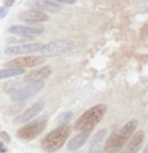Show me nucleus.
Wrapping results in <instances>:
<instances>
[{"label":"nucleus","instance_id":"2eb2a0df","mask_svg":"<svg viewBox=\"0 0 148 153\" xmlns=\"http://www.w3.org/2000/svg\"><path fill=\"white\" fill-rule=\"evenodd\" d=\"M52 73V69L50 66H45L43 68H40L38 70H33V71L30 72L27 76L23 77L25 83L28 82H35V81H41L46 78H48Z\"/></svg>","mask_w":148,"mask_h":153},{"label":"nucleus","instance_id":"f8f14e48","mask_svg":"<svg viewBox=\"0 0 148 153\" xmlns=\"http://www.w3.org/2000/svg\"><path fill=\"white\" fill-rule=\"evenodd\" d=\"M8 32L20 37H30V36L41 35L44 32L43 27H27V25H12L8 28Z\"/></svg>","mask_w":148,"mask_h":153},{"label":"nucleus","instance_id":"423d86ee","mask_svg":"<svg viewBox=\"0 0 148 153\" xmlns=\"http://www.w3.org/2000/svg\"><path fill=\"white\" fill-rule=\"evenodd\" d=\"M45 87V82L43 80L41 81H35V82H28L25 86L20 87L19 90H16L13 94H11V100L12 102H23L28 98L33 97L36 95L39 91Z\"/></svg>","mask_w":148,"mask_h":153},{"label":"nucleus","instance_id":"f3484780","mask_svg":"<svg viewBox=\"0 0 148 153\" xmlns=\"http://www.w3.org/2000/svg\"><path fill=\"white\" fill-rule=\"evenodd\" d=\"M25 73V69L22 68H5L0 70V79L10 78V77L20 76Z\"/></svg>","mask_w":148,"mask_h":153},{"label":"nucleus","instance_id":"a211bd4d","mask_svg":"<svg viewBox=\"0 0 148 153\" xmlns=\"http://www.w3.org/2000/svg\"><path fill=\"white\" fill-rule=\"evenodd\" d=\"M22 83H25L23 78L17 79V80H11V81H8L4 84L3 89H4V91L6 93H8V94H13L16 90L19 89L20 85Z\"/></svg>","mask_w":148,"mask_h":153},{"label":"nucleus","instance_id":"ddd939ff","mask_svg":"<svg viewBox=\"0 0 148 153\" xmlns=\"http://www.w3.org/2000/svg\"><path fill=\"white\" fill-rule=\"evenodd\" d=\"M19 19L25 22L36 23V22H48L49 16L45 12L38 11V10H28V11H23L22 13H19Z\"/></svg>","mask_w":148,"mask_h":153},{"label":"nucleus","instance_id":"5701e85b","mask_svg":"<svg viewBox=\"0 0 148 153\" xmlns=\"http://www.w3.org/2000/svg\"><path fill=\"white\" fill-rule=\"evenodd\" d=\"M14 1H15V0H4V4H5V6H6V7H10V6H12V5H13Z\"/></svg>","mask_w":148,"mask_h":153},{"label":"nucleus","instance_id":"a878e982","mask_svg":"<svg viewBox=\"0 0 148 153\" xmlns=\"http://www.w3.org/2000/svg\"><path fill=\"white\" fill-rule=\"evenodd\" d=\"M74 153H80V152H74Z\"/></svg>","mask_w":148,"mask_h":153},{"label":"nucleus","instance_id":"20e7f679","mask_svg":"<svg viewBox=\"0 0 148 153\" xmlns=\"http://www.w3.org/2000/svg\"><path fill=\"white\" fill-rule=\"evenodd\" d=\"M48 125V118L41 117L37 120L30 122L19 129L16 132V137L23 141H32L45 131Z\"/></svg>","mask_w":148,"mask_h":153},{"label":"nucleus","instance_id":"dca6fc26","mask_svg":"<svg viewBox=\"0 0 148 153\" xmlns=\"http://www.w3.org/2000/svg\"><path fill=\"white\" fill-rule=\"evenodd\" d=\"M90 133L91 132H81V133L77 134L67 143V149L70 151H75L76 149L80 148L89 138Z\"/></svg>","mask_w":148,"mask_h":153},{"label":"nucleus","instance_id":"6ab92c4d","mask_svg":"<svg viewBox=\"0 0 148 153\" xmlns=\"http://www.w3.org/2000/svg\"><path fill=\"white\" fill-rule=\"evenodd\" d=\"M72 119H73V113L71 111H67L59 116V118L57 119V122L60 125H67Z\"/></svg>","mask_w":148,"mask_h":153},{"label":"nucleus","instance_id":"f257e3e1","mask_svg":"<svg viewBox=\"0 0 148 153\" xmlns=\"http://www.w3.org/2000/svg\"><path fill=\"white\" fill-rule=\"evenodd\" d=\"M138 126V121L137 120H130L129 122L124 125L119 131L114 132L110 136V138L106 141L105 143V153H119L127 142L129 141L132 135L135 133Z\"/></svg>","mask_w":148,"mask_h":153},{"label":"nucleus","instance_id":"b1692460","mask_svg":"<svg viewBox=\"0 0 148 153\" xmlns=\"http://www.w3.org/2000/svg\"><path fill=\"white\" fill-rule=\"evenodd\" d=\"M57 1L64 2V3H68V4H74L76 0H57Z\"/></svg>","mask_w":148,"mask_h":153},{"label":"nucleus","instance_id":"bb28decb","mask_svg":"<svg viewBox=\"0 0 148 153\" xmlns=\"http://www.w3.org/2000/svg\"><path fill=\"white\" fill-rule=\"evenodd\" d=\"M0 55H1V52H0Z\"/></svg>","mask_w":148,"mask_h":153},{"label":"nucleus","instance_id":"4be33fe9","mask_svg":"<svg viewBox=\"0 0 148 153\" xmlns=\"http://www.w3.org/2000/svg\"><path fill=\"white\" fill-rule=\"evenodd\" d=\"M7 147L4 146V144L2 143V141H0V153H5L7 152Z\"/></svg>","mask_w":148,"mask_h":153},{"label":"nucleus","instance_id":"aec40b11","mask_svg":"<svg viewBox=\"0 0 148 153\" xmlns=\"http://www.w3.org/2000/svg\"><path fill=\"white\" fill-rule=\"evenodd\" d=\"M0 139H2V141L6 142V143H9V142L11 141L10 135L5 131H0Z\"/></svg>","mask_w":148,"mask_h":153},{"label":"nucleus","instance_id":"6e6552de","mask_svg":"<svg viewBox=\"0 0 148 153\" xmlns=\"http://www.w3.org/2000/svg\"><path fill=\"white\" fill-rule=\"evenodd\" d=\"M46 105V102L44 100H39V102H35L33 105H30V108H27L22 115H19V117L14 119L13 123L14 124H25L30 122V120H33L35 117H37L39 114L41 113L44 108Z\"/></svg>","mask_w":148,"mask_h":153},{"label":"nucleus","instance_id":"7ed1b4c3","mask_svg":"<svg viewBox=\"0 0 148 153\" xmlns=\"http://www.w3.org/2000/svg\"><path fill=\"white\" fill-rule=\"evenodd\" d=\"M70 133H71V129L68 125H60L57 127L55 130L49 133L43 139L41 143L43 151L48 153L58 151L66 143Z\"/></svg>","mask_w":148,"mask_h":153},{"label":"nucleus","instance_id":"9b49d317","mask_svg":"<svg viewBox=\"0 0 148 153\" xmlns=\"http://www.w3.org/2000/svg\"><path fill=\"white\" fill-rule=\"evenodd\" d=\"M145 141V132L139 131L137 133H134L133 136L130 138L129 143L127 144L126 148L121 153H138L141 149L142 145Z\"/></svg>","mask_w":148,"mask_h":153},{"label":"nucleus","instance_id":"1a4fd4ad","mask_svg":"<svg viewBox=\"0 0 148 153\" xmlns=\"http://www.w3.org/2000/svg\"><path fill=\"white\" fill-rule=\"evenodd\" d=\"M44 44L35 43V44H22V45L11 46L5 49V55H20V54H30L35 52H41Z\"/></svg>","mask_w":148,"mask_h":153},{"label":"nucleus","instance_id":"393cba45","mask_svg":"<svg viewBox=\"0 0 148 153\" xmlns=\"http://www.w3.org/2000/svg\"><path fill=\"white\" fill-rule=\"evenodd\" d=\"M143 153H148V146L145 147V149H144V152Z\"/></svg>","mask_w":148,"mask_h":153},{"label":"nucleus","instance_id":"0eeeda50","mask_svg":"<svg viewBox=\"0 0 148 153\" xmlns=\"http://www.w3.org/2000/svg\"><path fill=\"white\" fill-rule=\"evenodd\" d=\"M45 62V59L42 56H25L19 57L13 60H10L5 63V66L8 68H27V67H35L41 65Z\"/></svg>","mask_w":148,"mask_h":153},{"label":"nucleus","instance_id":"4468645a","mask_svg":"<svg viewBox=\"0 0 148 153\" xmlns=\"http://www.w3.org/2000/svg\"><path fill=\"white\" fill-rule=\"evenodd\" d=\"M108 135V129L103 128L94 135L89 147V153H103L105 149L106 138Z\"/></svg>","mask_w":148,"mask_h":153},{"label":"nucleus","instance_id":"412c9836","mask_svg":"<svg viewBox=\"0 0 148 153\" xmlns=\"http://www.w3.org/2000/svg\"><path fill=\"white\" fill-rule=\"evenodd\" d=\"M8 13V7L6 6H1L0 7V20L4 19L5 16Z\"/></svg>","mask_w":148,"mask_h":153},{"label":"nucleus","instance_id":"9d476101","mask_svg":"<svg viewBox=\"0 0 148 153\" xmlns=\"http://www.w3.org/2000/svg\"><path fill=\"white\" fill-rule=\"evenodd\" d=\"M27 5L30 7L32 10H38V11H48L52 13H57L61 10V6L52 0H30Z\"/></svg>","mask_w":148,"mask_h":153},{"label":"nucleus","instance_id":"f03ea898","mask_svg":"<svg viewBox=\"0 0 148 153\" xmlns=\"http://www.w3.org/2000/svg\"><path fill=\"white\" fill-rule=\"evenodd\" d=\"M106 110L108 105L106 103H100L88 108L76 120L74 128L80 132H91L94 127L103 120Z\"/></svg>","mask_w":148,"mask_h":153},{"label":"nucleus","instance_id":"39448f33","mask_svg":"<svg viewBox=\"0 0 148 153\" xmlns=\"http://www.w3.org/2000/svg\"><path fill=\"white\" fill-rule=\"evenodd\" d=\"M74 43L68 40H58L54 41L43 46L40 53L45 57H57L66 54L67 52L71 51L73 48Z\"/></svg>","mask_w":148,"mask_h":153}]
</instances>
